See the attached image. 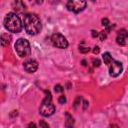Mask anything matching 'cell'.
Here are the masks:
<instances>
[{
  "mask_svg": "<svg viewBox=\"0 0 128 128\" xmlns=\"http://www.w3.org/2000/svg\"><path fill=\"white\" fill-rule=\"evenodd\" d=\"M23 26L29 35L38 34L42 28L40 18L33 13H28L23 16Z\"/></svg>",
  "mask_w": 128,
  "mask_h": 128,
  "instance_id": "obj_1",
  "label": "cell"
},
{
  "mask_svg": "<svg viewBox=\"0 0 128 128\" xmlns=\"http://www.w3.org/2000/svg\"><path fill=\"white\" fill-rule=\"evenodd\" d=\"M3 23L6 30L12 33H19L23 28V23L21 22V19L16 13L13 12H10L5 16Z\"/></svg>",
  "mask_w": 128,
  "mask_h": 128,
  "instance_id": "obj_2",
  "label": "cell"
},
{
  "mask_svg": "<svg viewBox=\"0 0 128 128\" xmlns=\"http://www.w3.org/2000/svg\"><path fill=\"white\" fill-rule=\"evenodd\" d=\"M39 112L44 117H49L55 112V106L52 102V95L49 90H45V98L40 105Z\"/></svg>",
  "mask_w": 128,
  "mask_h": 128,
  "instance_id": "obj_3",
  "label": "cell"
},
{
  "mask_svg": "<svg viewBox=\"0 0 128 128\" xmlns=\"http://www.w3.org/2000/svg\"><path fill=\"white\" fill-rule=\"evenodd\" d=\"M14 47H15V50H16L18 56L21 58H25V57L29 56L31 53L30 44H29V41L27 39H24V38L17 39Z\"/></svg>",
  "mask_w": 128,
  "mask_h": 128,
  "instance_id": "obj_4",
  "label": "cell"
},
{
  "mask_svg": "<svg viewBox=\"0 0 128 128\" xmlns=\"http://www.w3.org/2000/svg\"><path fill=\"white\" fill-rule=\"evenodd\" d=\"M86 0H68L66 3V8L70 12L79 13L86 8Z\"/></svg>",
  "mask_w": 128,
  "mask_h": 128,
  "instance_id": "obj_5",
  "label": "cell"
},
{
  "mask_svg": "<svg viewBox=\"0 0 128 128\" xmlns=\"http://www.w3.org/2000/svg\"><path fill=\"white\" fill-rule=\"evenodd\" d=\"M51 43L53 46L59 49H65L68 47V41L67 39L60 33H54L51 36Z\"/></svg>",
  "mask_w": 128,
  "mask_h": 128,
  "instance_id": "obj_6",
  "label": "cell"
},
{
  "mask_svg": "<svg viewBox=\"0 0 128 128\" xmlns=\"http://www.w3.org/2000/svg\"><path fill=\"white\" fill-rule=\"evenodd\" d=\"M108 66H109V75L111 77H117L123 71V66H122L121 62L116 61L114 59Z\"/></svg>",
  "mask_w": 128,
  "mask_h": 128,
  "instance_id": "obj_7",
  "label": "cell"
},
{
  "mask_svg": "<svg viewBox=\"0 0 128 128\" xmlns=\"http://www.w3.org/2000/svg\"><path fill=\"white\" fill-rule=\"evenodd\" d=\"M23 67L28 73H34L38 68V62L34 59H28L23 63Z\"/></svg>",
  "mask_w": 128,
  "mask_h": 128,
  "instance_id": "obj_8",
  "label": "cell"
},
{
  "mask_svg": "<svg viewBox=\"0 0 128 128\" xmlns=\"http://www.w3.org/2000/svg\"><path fill=\"white\" fill-rule=\"evenodd\" d=\"M128 37V31L126 29H120L118 32H117V37H116V42L119 44V45H125L126 41L125 39Z\"/></svg>",
  "mask_w": 128,
  "mask_h": 128,
  "instance_id": "obj_9",
  "label": "cell"
},
{
  "mask_svg": "<svg viewBox=\"0 0 128 128\" xmlns=\"http://www.w3.org/2000/svg\"><path fill=\"white\" fill-rule=\"evenodd\" d=\"M12 7L16 12H19V13H23L26 9V6L22 0H14L12 3Z\"/></svg>",
  "mask_w": 128,
  "mask_h": 128,
  "instance_id": "obj_10",
  "label": "cell"
},
{
  "mask_svg": "<svg viewBox=\"0 0 128 128\" xmlns=\"http://www.w3.org/2000/svg\"><path fill=\"white\" fill-rule=\"evenodd\" d=\"M11 41V36L8 34H2L1 35V44L3 47L7 46Z\"/></svg>",
  "mask_w": 128,
  "mask_h": 128,
  "instance_id": "obj_11",
  "label": "cell"
},
{
  "mask_svg": "<svg viewBox=\"0 0 128 128\" xmlns=\"http://www.w3.org/2000/svg\"><path fill=\"white\" fill-rule=\"evenodd\" d=\"M102 59H103V61H104V63H105L106 65H109V64L113 61V58H112V56H111V54H110L109 52H105V53L102 55Z\"/></svg>",
  "mask_w": 128,
  "mask_h": 128,
  "instance_id": "obj_12",
  "label": "cell"
},
{
  "mask_svg": "<svg viewBox=\"0 0 128 128\" xmlns=\"http://www.w3.org/2000/svg\"><path fill=\"white\" fill-rule=\"evenodd\" d=\"M65 116H66V121H65V126L66 127H72L73 124H74V120H73V117L68 113L66 112L65 113Z\"/></svg>",
  "mask_w": 128,
  "mask_h": 128,
  "instance_id": "obj_13",
  "label": "cell"
},
{
  "mask_svg": "<svg viewBox=\"0 0 128 128\" xmlns=\"http://www.w3.org/2000/svg\"><path fill=\"white\" fill-rule=\"evenodd\" d=\"M102 25L104 26V28H106L105 31H106L107 33L114 27V25H110V22H109V20H108L107 18H103V19H102Z\"/></svg>",
  "mask_w": 128,
  "mask_h": 128,
  "instance_id": "obj_14",
  "label": "cell"
},
{
  "mask_svg": "<svg viewBox=\"0 0 128 128\" xmlns=\"http://www.w3.org/2000/svg\"><path fill=\"white\" fill-rule=\"evenodd\" d=\"M98 37H99V39H100L101 41H103V40H105V39H106V37H107V32H106L105 30H103V31H101V32L99 33V35H98Z\"/></svg>",
  "mask_w": 128,
  "mask_h": 128,
  "instance_id": "obj_15",
  "label": "cell"
},
{
  "mask_svg": "<svg viewBox=\"0 0 128 128\" xmlns=\"http://www.w3.org/2000/svg\"><path fill=\"white\" fill-rule=\"evenodd\" d=\"M81 100H82L81 96H77V97H76V99H75V101H74V105H73V107H74V108H77V107L80 105Z\"/></svg>",
  "mask_w": 128,
  "mask_h": 128,
  "instance_id": "obj_16",
  "label": "cell"
},
{
  "mask_svg": "<svg viewBox=\"0 0 128 128\" xmlns=\"http://www.w3.org/2000/svg\"><path fill=\"white\" fill-rule=\"evenodd\" d=\"M92 62H93V66H94V67H99L100 64H101V62H100V60H99L98 58H94V59L92 60Z\"/></svg>",
  "mask_w": 128,
  "mask_h": 128,
  "instance_id": "obj_17",
  "label": "cell"
},
{
  "mask_svg": "<svg viewBox=\"0 0 128 128\" xmlns=\"http://www.w3.org/2000/svg\"><path fill=\"white\" fill-rule=\"evenodd\" d=\"M54 90H55V92L56 93H60V92H63V87L61 86V85H55V87H54Z\"/></svg>",
  "mask_w": 128,
  "mask_h": 128,
  "instance_id": "obj_18",
  "label": "cell"
},
{
  "mask_svg": "<svg viewBox=\"0 0 128 128\" xmlns=\"http://www.w3.org/2000/svg\"><path fill=\"white\" fill-rule=\"evenodd\" d=\"M79 51H80L81 53H87V52L90 51V48H89V47H82V46H80V47H79Z\"/></svg>",
  "mask_w": 128,
  "mask_h": 128,
  "instance_id": "obj_19",
  "label": "cell"
},
{
  "mask_svg": "<svg viewBox=\"0 0 128 128\" xmlns=\"http://www.w3.org/2000/svg\"><path fill=\"white\" fill-rule=\"evenodd\" d=\"M58 102H59L60 104H64V103L66 102V97H65L64 95L59 96V98H58Z\"/></svg>",
  "mask_w": 128,
  "mask_h": 128,
  "instance_id": "obj_20",
  "label": "cell"
},
{
  "mask_svg": "<svg viewBox=\"0 0 128 128\" xmlns=\"http://www.w3.org/2000/svg\"><path fill=\"white\" fill-rule=\"evenodd\" d=\"M29 1L32 2L33 4H38V5H40V4L43 3V0H29Z\"/></svg>",
  "mask_w": 128,
  "mask_h": 128,
  "instance_id": "obj_21",
  "label": "cell"
},
{
  "mask_svg": "<svg viewBox=\"0 0 128 128\" xmlns=\"http://www.w3.org/2000/svg\"><path fill=\"white\" fill-rule=\"evenodd\" d=\"M91 34H92V37H93V38H96V37H98V35H99V33H98L97 31H95V30H92V31H91Z\"/></svg>",
  "mask_w": 128,
  "mask_h": 128,
  "instance_id": "obj_22",
  "label": "cell"
},
{
  "mask_svg": "<svg viewBox=\"0 0 128 128\" xmlns=\"http://www.w3.org/2000/svg\"><path fill=\"white\" fill-rule=\"evenodd\" d=\"M39 125H40V127H49V125L47 123H45L44 121H40Z\"/></svg>",
  "mask_w": 128,
  "mask_h": 128,
  "instance_id": "obj_23",
  "label": "cell"
},
{
  "mask_svg": "<svg viewBox=\"0 0 128 128\" xmlns=\"http://www.w3.org/2000/svg\"><path fill=\"white\" fill-rule=\"evenodd\" d=\"M99 51H100V48H99L98 46H95L94 49H93V52H94L95 54H97V53H99Z\"/></svg>",
  "mask_w": 128,
  "mask_h": 128,
  "instance_id": "obj_24",
  "label": "cell"
},
{
  "mask_svg": "<svg viewBox=\"0 0 128 128\" xmlns=\"http://www.w3.org/2000/svg\"><path fill=\"white\" fill-rule=\"evenodd\" d=\"M83 103H84V110H85V109L87 108V105H88V102H87V101H84Z\"/></svg>",
  "mask_w": 128,
  "mask_h": 128,
  "instance_id": "obj_25",
  "label": "cell"
},
{
  "mask_svg": "<svg viewBox=\"0 0 128 128\" xmlns=\"http://www.w3.org/2000/svg\"><path fill=\"white\" fill-rule=\"evenodd\" d=\"M28 126H29V127H35V126H36V125H35V124H34V123H30V124H29V125H28Z\"/></svg>",
  "mask_w": 128,
  "mask_h": 128,
  "instance_id": "obj_26",
  "label": "cell"
},
{
  "mask_svg": "<svg viewBox=\"0 0 128 128\" xmlns=\"http://www.w3.org/2000/svg\"><path fill=\"white\" fill-rule=\"evenodd\" d=\"M82 64L85 66V65H86V61H85V60H83V61H82Z\"/></svg>",
  "mask_w": 128,
  "mask_h": 128,
  "instance_id": "obj_27",
  "label": "cell"
}]
</instances>
